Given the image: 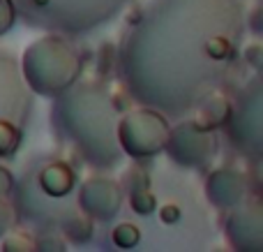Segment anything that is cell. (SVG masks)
<instances>
[]
</instances>
